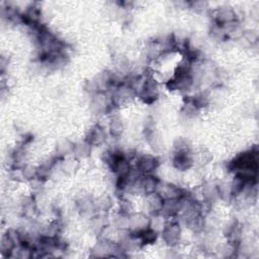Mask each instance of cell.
Wrapping results in <instances>:
<instances>
[{
	"mask_svg": "<svg viewBox=\"0 0 259 259\" xmlns=\"http://www.w3.org/2000/svg\"><path fill=\"white\" fill-rule=\"evenodd\" d=\"M162 237L168 246H176L180 242L181 238V229L179 225L177 223L165 224L164 228L162 229Z\"/></svg>",
	"mask_w": 259,
	"mask_h": 259,
	"instance_id": "cell-1",
	"label": "cell"
},
{
	"mask_svg": "<svg viewBox=\"0 0 259 259\" xmlns=\"http://www.w3.org/2000/svg\"><path fill=\"white\" fill-rule=\"evenodd\" d=\"M139 94L141 98L145 102L147 103L154 102L159 95V88L156 80H154V78L152 77L146 78L145 83H144Z\"/></svg>",
	"mask_w": 259,
	"mask_h": 259,
	"instance_id": "cell-2",
	"label": "cell"
},
{
	"mask_svg": "<svg viewBox=\"0 0 259 259\" xmlns=\"http://www.w3.org/2000/svg\"><path fill=\"white\" fill-rule=\"evenodd\" d=\"M137 93L130 84H121L116 87L112 95V103L122 105L129 102Z\"/></svg>",
	"mask_w": 259,
	"mask_h": 259,
	"instance_id": "cell-3",
	"label": "cell"
},
{
	"mask_svg": "<svg viewBox=\"0 0 259 259\" xmlns=\"http://www.w3.org/2000/svg\"><path fill=\"white\" fill-rule=\"evenodd\" d=\"M159 165L158 160L150 155H144L137 161V170L142 175H149L157 169Z\"/></svg>",
	"mask_w": 259,
	"mask_h": 259,
	"instance_id": "cell-4",
	"label": "cell"
},
{
	"mask_svg": "<svg viewBox=\"0 0 259 259\" xmlns=\"http://www.w3.org/2000/svg\"><path fill=\"white\" fill-rule=\"evenodd\" d=\"M157 193L160 194L163 197V199H179L184 195L180 187L167 182H160L157 189Z\"/></svg>",
	"mask_w": 259,
	"mask_h": 259,
	"instance_id": "cell-5",
	"label": "cell"
},
{
	"mask_svg": "<svg viewBox=\"0 0 259 259\" xmlns=\"http://www.w3.org/2000/svg\"><path fill=\"white\" fill-rule=\"evenodd\" d=\"M160 182L161 181L152 174L145 175V176L141 178V181H140L141 191L144 192L145 194H147V195L155 193V192H157V189H158Z\"/></svg>",
	"mask_w": 259,
	"mask_h": 259,
	"instance_id": "cell-6",
	"label": "cell"
},
{
	"mask_svg": "<svg viewBox=\"0 0 259 259\" xmlns=\"http://www.w3.org/2000/svg\"><path fill=\"white\" fill-rule=\"evenodd\" d=\"M105 140H106V133L104 129L101 128L100 126H95L89 131L86 142H87L90 146H98L101 145L102 143H104Z\"/></svg>",
	"mask_w": 259,
	"mask_h": 259,
	"instance_id": "cell-7",
	"label": "cell"
},
{
	"mask_svg": "<svg viewBox=\"0 0 259 259\" xmlns=\"http://www.w3.org/2000/svg\"><path fill=\"white\" fill-rule=\"evenodd\" d=\"M216 20L218 24L225 26L236 20V13L230 7H221L217 10Z\"/></svg>",
	"mask_w": 259,
	"mask_h": 259,
	"instance_id": "cell-8",
	"label": "cell"
},
{
	"mask_svg": "<svg viewBox=\"0 0 259 259\" xmlns=\"http://www.w3.org/2000/svg\"><path fill=\"white\" fill-rule=\"evenodd\" d=\"M163 201H164L163 197L160 194H158L157 192L148 194L147 205H148L149 211L154 215H160L162 206H163Z\"/></svg>",
	"mask_w": 259,
	"mask_h": 259,
	"instance_id": "cell-9",
	"label": "cell"
},
{
	"mask_svg": "<svg viewBox=\"0 0 259 259\" xmlns=\"http://www.w3.org/2000/svg\"><path fill=\"white\" fill-rule=\"evenodd\" d=\"M125 125L122 121V119L118 116H114L109 121V133L113 137H121L124 133Z\"/></svg>",
	"mask_w": 259,
	"mask_h": 259,
	"instance_id": "cell-10",
	"label": "cell"
},
{
	"mask_svg": "<svg viewBox=\"0 0 259 259\" xmlns=\"http://www.w3.org/2000/svg\"><path fill=\"white\" fill-rule=\"evenodd\" d=\"M217 194L220 196L222 199H230L234 194H233V189H232V184L231 183H221L220 185L217 186Z\"/></svg>",
	"mask_w": 259,
	"mask_h": 259,
	"instance_id": "cell-11",
	"label": "cell"
},
{
	"mask_svg": "<svg viewBox=\"0 0 259 259\" xmlns=\"http://www.w3.org/2000/svg\"><path fill=\"white\" fill-rule=\"evenodd\" d=\"M112 204H111V199L108 196H101L99 197L96 201H95V207H96V211L100 210L103 212L108 211L111 208Z\"/></svg>",
	"mask_w": 259,
	"mask_h": 259,
	"instance_id": "cell-12",
	"label": "cell"
},
{
	"mask_svg": "<svg viewBox=\"0 0 259 259\" xmlns=\"http://www.w3.org/2000/svg\"><path fill=\"white\" fill-rule=\"evenodd\" d=\"M89 152H90V145L87 142L85 144H81V145H78L75 148V153L79 157H85Z\"/></svg>",
	"mask_w": 259,
	"mask_h": 259,
	"instance_id": "cell-13",
	"label": "cell"
}]
</instances>
